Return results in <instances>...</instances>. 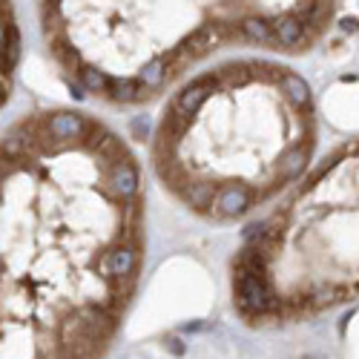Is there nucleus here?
<instances>
[{
	"label": "nucleus",
	"mask_w": 359,
	"mask_h": 359,
	"mask_svg": "<svg viewBox=\"0 0 359 359\" xmlns=\"http://www.w3.org/2000/svg\"><path fill=\"white\" fill-rule=\"evenodd\" d=\"M250 327L311 322L359 299V138L334 147L250 227L230 262Z\"/></svg>",
	"instance_id": "4"
},
{
	"label": "nucleus",
	"mask_w": 359,
	"mask_h": 359,
	"mask_svg": "<svg viewBox=\"0 0 359 359\" xmlns=\"http://www.w3.org/2000/svg\"><path fill=\"white\" fill-rule=\"evenodd\" d=\"M337 0H38L41 38L61 75L107 107H144L236 46L305 55Z\"/></svg>",
	"instance_id": "3"
},
{
	"label": "nucleus",
	"mask_w": 359,
	"mask_h": 359,
	"mask_svg": "<svg viewBox=\"0 0 359 359\" xmlns=\"http://www.w3.org/2000/svg\"><path fill=\"white\" fill-rule=\"evenodd\" d=\"M316 147L311 83L273 57H230L172 89L149 164L190 216L236 224L287 193L311 170Z\"/></svg>",
	"instance_id": "2"
},
{
	"label": "nucleus",
	"mask_w": 359,
	"mask_h": 359,
	"mask_svg": "<svg viewBox=\"0 0 359 359\" xmlns=\"http://www.w3.org/2000/svg\"><path fill=\"white\" fill-rule=\"evenodd\" d=\"M0 359H104L147 253L144 175L107 121L20 115L0 149Z\"/></svg>",
	"instance_id": "1"
}]
</instances>
